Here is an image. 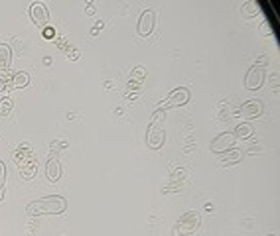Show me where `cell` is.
Returning a JSON list of instances; mask_svg holds the SVG:
<instances>
[{
	"instance_id": "26",
	"label": "cell",
	"mask_w": 280,
	"mask_h": 236,
	"mask_svg": "<svg viewBox=\"0 0 280 236\" xmlns=\"http://www.w3.org/2000/svg\"><path fill=\"white\" fill-rule=\"evenodd\" d=\"M87 14H95V4H87Z\"/></svg>"
},
{
	"instance_id": "8",
	"label": "cell",
	"mask_w": 280,
	"mask_h": 236,
	"mask_svg": "<svg viewBox=\"0 0 280 236\" xmlns=\"http://www.w3.org/2000/svg\"><path fill=\"white\" fill-rule=\"evenodd\" d=\"M262 83H264V67H260V65H253V67L247 71L245 87H247L249 91H257Z\"/></svg>"
},
{
	"instance_id": "4",
	"label": "cell",
	"mask_w": 280,
	"mask_h": 236,
	"mask_svg": "<svg viewBox=\"0 0 280 236\" xmlns=\"http://www.w3.org/2000/svg\"><path fill=\"white\" fill-rule=\"evenodd\" d=\"M164 142H166V130H164V126H158L156 122H152L148 126V130H146V144H148V148L160 150L162 146H164Z\"/></svg>"
},
{
	"instance_id": "22",
	"label": "cell",
	"mask_w": 280,
	"mask_h": 236,
	"mask_svg": "<svg viewBox=\"0 0 280 236\" xmlns=\"http://www.w3.org/2000/svg\"><path fill=\"white\" fill-rule=\"evenodd\" d=\"M67 148V142H63V140H56L54 144H52V152L56 154V152H60V150H65Z\"/></svg>"
},
{
	"instance_id": "1",
	"label": "cell",
	"mask_w": 280,
	"mask_h": 236,
	"mask_svg": "<svg viewBox=\"0 0 280 236\" xmlns=\"http://www.w3.org/2000/svg\"><path fill=\"white\" fill-rule=\"evenodd\" d=\"M67 211V199L61 195H48L41 197L38 201H32L26 207V213L30 216L41 215H61Z\"/></svg>"
},
{
	"instance_id": "16",
	"label": "cell",
	"mask_w": 280,
	"mask_h": 236,
	"mask_svg": "<svg viewBox=\"0 0 280 236\" xmlns=\"http://www.w3.org/2000/svg\"><path fill=\"white\" fill-rule=\"evenodd\" d=\"M28 83H30V75H28V73H24V71H20V73H14V75H12V81H10V85H12V87H16V89L26 87Z\"/></svg>"
},
{
	"instance_id": "11",
	"label": "cell",
	"mask_w": 280,
	"mask_h": 236,
	"mask_svg": "<svg viewBox=\"0 0 280 236\" xmlns=\"http://www.w3.org/2000/svg\"><path fill=\"white\" fill-rule=\"evenodd\" d=\"M36 154H34V150H32V146L28 144V142H24V144H20L14 152H12V161L16 163V165H22V163H26L30 157H34Z\"/></svg>"
},
{
	"instance_id": "21",
	"label": "cell",
	"mask_w": 280,
	"mask_h": 236,
	"mask_svg": "<svg viewBox=\"0 0 280 236\" xmlns=\"http://www.w3.org/2000/svg\"><path fill=\"white\" fill-rule=\"evenodd\" d=\"M41 36L45 39H54L56 38V30L52 26H45V28H41Z\"/></svg>"
},
{
	"instance_id": "17",
	"label": "cell",
	"mask_w": 280,
	"mask_h": 236,
	"mask_svg": "<svg viewBox=\"0 0 280 236\" xmlns=\"http://www.w3.org/2000/svg\"><path fill=\"white\" fill-rule=\"evenodd\" d=\"M12 106H14V102L8 97L0 98V116H6V114L12 110Z\"/></svg>"
},
{
	"instance_id": "12",
	"label": "cell",
	"mask_w": 280,
	"mask_h": 236,
	"mask_svg": "<svg viewBox=\"0 0 280 236\" xmlns=\"http://www.w3.org/2000/svg\"><path fill=\"white\" fill-rule=\"evenodd\" d=\"M221 156H223L221 157V165L227 167V165H235V163H239L241 159H243V152H241L239 148H231V150L223 152Z\"/></svg>"
},
{
	"instance_id": "13",
	"label": "cell",
	"mask_w": 280,
	"mask_h": 236,
	"mask_svg": "<svg viewBox=\"0 0 280 236\" xmlns=\"http://www.w3.org/2000/svg\"><path fill=\"white\" fill-rule=\"evenodd\" d=\"M36 169H38V159L36 156L30 157L26 163H22L20 165V175L24 179H32V177H36Z\"/></svg>"
},
{
	"instance_id": "7",
	"label": "cell",
	"mask_w": 280,
	"mask_h": 236,
	"mask_svg": "<svg viewBox=\"0 0 280 236\" xmlns=\"http://www.w3.org/2000/svg\"><path fill=\"white\" fill-rule=\"evenodd\" d=\"M154 26H156V12L154 10H144L140 14L138 24H136V32L140 36H150Z\"/></svg>"
},
{
	"instance_id": "20",
	"label": "cell",
	"mask_w": 280,
	"mask_h": 236,
	"mask_svg": "<svg viewBox=\"0 0 280 236\" xmlns=\"http://www.w3.org/2000/svg\"><path fill=\"white\" fill-rule=\"evenodd\" d=\"M61 49L67 53V57H69V59H77L81 55V51L77 49V47H75V45H65V47H61Z\"/></svg>"
},
{
	"instance_id": "18",
	"label": "cell",
	"mask_w": 280,
	"mask_h": 236,
	"mask_svg": "<svg viewBox=\"0 0 280 236\" xmlns=\"http://www.w3.org/2000/svg\"><path fill=\"white\" fill-rule=\"evenodd\" d=\"M144 77H146V69H144V67H134V69L130 71L128 81H140V83H144Z\"/></svg>"
},
{
	"instance_id": "24",
	"label": "cell",
	"mask_w": 280,
	"mask_h": 236,
	"mask_svg": "<svg viewBox=\"0 0 280 236\" xmlns=\"http://www.w3.org/2000/svg\"><path fill=\"white\" fill-rule=\"evenodd\" d=\"M260 34H262V36H270V24H268V22H262V26H260Z\"/></svg>"
},
{
	"instance_id": "25",
	"label": "cell",
	"mask_w": 280,
	"mask_h": 236,
	"mask_svg": "<svg viewBox=\"0 0 280 236\" xmlns=\"http://www.w3.org/2000/svg\"><path fill=\"white\" fill-rule=\"evenodd\" d=\"M103 26H105V22H103V20H99V22H97V24L93 26V30H91V34H97L99 30H103Z\"/></svg>"
},
{
	"instance_id": "19",
	"label": "cell",
	"mask_w": 280,
	"mask_h": 236,
	"mask_svg": "<svg viewBox=\"0 0 280 236\" xmlns=\"http://www.w3.org/2000/svg\"><path fill=\"white\" fill-rule=\"evenodd\" d=\"M4 185H6V165L0 161V201L4 199Z\"/></svg>"
},
{
	"instance_id": "10",
	"label": "cell",
	"mask_w": 280,
	"mask_h": 236,
	"mask_svg": "<svg viewBox=\"0 0 280 236\" xmlns=\"http://www.w3.org/2000/svg\"><path fill=\"white\" fill-rule=\"evenodd\" d=\"M61 177V163L58 159V154H52L45 161V179L48 181H60Z\"/></svg>"
},
{
	"instance_id": "2",
	"label": "cell",
	"mask_w": 280,
	"mask_h": 236,
	"mask_svg": "<svg viewBox=\"0 0 280 236\" xmlns=\"http://www.w3.org/2000/svg\"><path fill=\"white\" fill-rule=\"evenodd\" d=\"M201 216L198 211H188L178 218L176 226H174V236H192L196 234V230L200 228Z\"/></svg>"
},
{
	"instance_id": "3",
	"label": "cell",
	"mask_w": 280,
	"mask_h": 236,
	"mask_svg": "<svg viewBox=\"0 0 280 236\" xmlns=\"http://www.w3.org/2000/svg\"><path fill=\"white\" fill-rule=\"evenodd\" d=\"M190 97H192V95H190V91H188L185 87H178V89H174V91L168 93V97L158 104V110L174 108V106H183V104L190 102Z\"/></svg>"
},
{
	"instance_id": "9",
	"label": "cell",
	"mask_w": 280,
	"mask_h": 236,
	"mask_svg": "<svg viewBox=\"0 0 280 236\" xmlns=\"http://www.w3.org/2000/svg\"><path fill=\"white\" fill-rule=\"evenodd\" d=\"M262 102L257 100V98H253V100H247L245 104H241V108L237 110V114L243 118H247V120H255V118H259L262 114Z\"/></svg>"
},
{
	"instance_id": "23",
	"label": "cell",
	"mask_w": 280,
	"mask_h": 236,
	"mask_svg": "<svg viewBox=\"0 0 280 236\" xmlns=\"http://www.w3.org/2000/svg\"><path fill=\"white\" fill-rule=\"evenodd\" d=\"M6 87H8V79L4 73H0V98H2V95H6Z\"/></svg>"
},
{
	"instance_id": "14",
	"label": "cell",
	"mask_w": 280,
	"mask_h": 236,
	"mask_svg": "<svg viewBox=\"0 0 280 236\" xmlns=\"http://www.w3.org/2000/svg\"><path fill=\"white\" fill-rule=\"evenodd\" d=\"M10 59H12V49H10V45H8V43H0V71L8 69Z\"/></svg>"
},
{
	"instance_id": "6",
	"label": "cell",
	"mask_w": 280,
	"mask_h": 236,
	"mask_svg": "<svg viewBox=\"0 0 280 236\" xmlns=\"http://www.w3.org/2000/svg\"><path fill=\"white\" fill-rule=\"evenodd\" d=\"M30 18H32V22H34L36 26L45 28V26L50 24V10H48V6H45L43 2H34V4L30 6Z\"/></svg>"
},
{
	"instance_id": "5",
	"label": "cell",
	"mask_w": 280,
	"mask_h": 236,
	"mask_svg": "<svg viewBox=\"0 0 280 236\" xmlns=\"http://www.w3.org/2000/svg\"><path fill=\"white\" fill-rule=\"evenodd\" d=\"M235 142H237V138H235L233 132H223V134H219V136L209 144V148H211V152H215V154H223V152L235 148Z\"/></svg>"
},
{
	"instance_id": "15",
	"label": "cell",
	"mask_w": 280,
	"mask_h": 236,
	"mask_svg": "<svg viewBox=\"0 0 280 236\" xmlns=\"http://www.w3.org/2000/svg\"><path fill=\"white\" fill-rule=\"evenodd\" d=\"M253 132H255V126L251 122H241L239 126H235V130H233L235 138H251Z\"/></svg>"
}]
</instances>
